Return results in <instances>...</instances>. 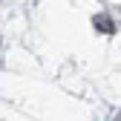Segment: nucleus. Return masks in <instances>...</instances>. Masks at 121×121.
Returning a JSON list of instances; mask_svg holds the SVG:
<instances>
[{
    "instance_id": "1",
    "label": "nucleus",
    "mask_w": 121,
    "mask_h": 121,
    "mask_svg": "<svg viewBox=\"0 0 121 121\" xmlns=\"http://www.w3.org/2000/svg\"><path fill=\"white\" fill-rule=\"evenodd\" d=\"M95 26H101V29H107V32H112V23H110L107 17H95Z\"/></svg>"
}]
</instances>
